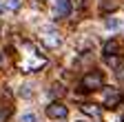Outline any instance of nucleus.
<instances>
[{"label":"nucleus","instance_id":"obj_16","mask_svg":"<svg viewBox=\"0 0 124 122\" xmlns=\"http://www.w3.org/2000/svg\"><path fill=\"white\" fill-rule=\"evenodd\" d=\"M73 2H75V5H82V2H84V0H73Z\"/></svg>","mask_w":124,"mask_h":122},{"label":"nucleus","instance_id":"obj_3","mask_svg":"<svg viewBox=\"0 0 124 122\" xmlns=\"http://www.w3.org/2000/svg\"><path fill=\"white\" fill-rule=\"evenodd\" d=\"M71 13V0H55V16L67 18Z\"/></svg>","mask_w":124,"mask_h":122},{"label":"nucleus","instance_id":"obj_5","mask_svg":"<svg viewBox=\"0 0 124 122\" xmlns=\"http://www.w3.org/2000/svg\"><path fill=\"white\" fill-rule=\"evenodd\" d=\"M80 109H82V113H89V115H93V118H100V115H102V109H100L98 104H82Z\"/></svg>","mask_w":124,"mask_h":122},{"label":"nucleus","instance_id":"obj_1","mask_svg":"<svg viewBox=\"0 0 124 122\" xmlns=\"http://www.w3.org/2000/svg\"><path fill=\"white\" fill-rule=\"evenodd\" d=\"M104 84V73L102 71H91L80 80V91H95Z\"/></svg>","mask_w":124,"mask_h":122},{"label":"nucleus","instance_id":"obj_13","mask_svg":"<svg viewBox=\"0 0 124 122\" xmlns=\"http://www.w3.org/2000/svg\"><path fill=\"white\" fill-rule=\"evenodd\" d=\"M7 7H9L11 11H16V9H20V0H9V2H7Z\"/></svg>","mask_w":124,"mask_h":122},{"label":"nucleus","instance_id":"obj_15","mask_svg":"<svg viewBox=\"0 0 124 122\" xmlns=\"http://www.w3.org/2000/svg\"><path fill=\"white\" fill-rule=\"evenodd\" d=\"M33 5H36V7H38V9H42V7H44V5H42V2H40V0H33Z\"/></svg>","mask_w":124,"mask_h":122},{"label":"nucleus","instance_id":"obj_9","mask_svg":"<svg viewBox=\"0 0 124 122\" xmlns=\"http://www.w3.org/2000/svg\"><path fill=\"white\" fill-rule=\"evenodd\" d=\"M44 42L49 44V47H58L60 44V38L55 36V33H46V38H44Z\"/></svg>","mask_w":124,"mask_h":122},{"label":"nucleus","instance_id":"obj_6","mask_svg":"<svg viewBox=\"0 0 124 122\" xmlns=\"http://www.w3.org/2000/svg\"><path fill=\"white\" fill-rule=\"evenodd\" d=\"M117 51H120V44H117L115 40H108L104 47H102V53H104V56H113V53H117Z\"/></svg>","mask_w":124,"mask_h":122},{"label":"nucleus","instance_id":"obj_18","mask_svg":"<svg viewBox=\"0 0 124 122\" xmlns=\"http://www.w3.org/2000/svg\"><path fill=\"white\" fill-rule=\"evenodd\" d=\"M122 122H124V115H122Z\"/></svg>","mask_w":124,"mask_h":122},{"label":"nucleus","instance_id":"obj_12","mask_svg":"<svg viewBox=\"0 0 124 122\" xmlns=\"http://www.w3.org/2000/svg\"><path fill=\"white\" fill-rule=\"evenodd\" d=\"M117 24H120L117 18H108V20H106V29H117Z\"/></svg>","mask_w":124,"mask_h":122},{"label":"nucleus","instance_id":"obj_10","mask_svg":"<svg viewBox=\"0 0 124 122\" xmlns=\"http://www.w3.org/2000/svg\"><path fill=\"white\" fill-rule=\"evenodd\" d=\"M11 118V109L9 106H0V122H7Z\"/></svg>","mask_w":124,"mask_h":122},{"label":"nucleus","instance_id":"obj_11","mask_svg":"<svg viewBox=\"0 0 124 122\" xmlns=\"http://www.w3.org/2000/svg\"><path fill=\"white\" fill-rule=\"evenodd\" d=\"M104 58H106V65H108V67H120V58H117L115 53H113V56H104Z\"/></svg>","mask_w":124,"mask_h":122},{"label":"nucleus","instance_id":"obj_2","mask_svg":"<svg viewBox=\"0 0 124 122\" xmlns=\"http://www.w3.org/2000/svg\"><path fill=\"white\" fill-rule=\"evenodd\" d=\"M67 113H69V106H64L62 102H51L46 106V115L51 120H62V118H67Z\"/></svg>","mask_w":124,"mask_h":122},{"label":"nucleus","instance_id":"obj_4","mask_svg":"<svg viewBox=\"0 0 124 122\" xmlns=\"http://www.w3.org/2000/svg\"><path fill=\"white\" fill-rule=\"evenodd\" d=\"M115 9H120V0H102V5H100L102 13H111Z\"/></svg>","mask_w":124,"mask_h":122},{"label":"nucleus","instance_id":"obj_7","mask_svg":"<svg viewBox=\"0 0 124 122\" xmlns=\"http://www.w3.org/2000/svg\"><path fill=\"white\" fill-rule=\"evenodd\" d=\"M120 100H122V98H120V93H115L113 89H108V98H106V106H108V109H113V106H115Z\"/></svg>","mask_w":124,"mask_h":122},{"label":"nucleus","instance_id":"obj_8","mask_svg":"<svg viewBox=\"0 0 124 122\" xmlns=\"http://www.w3.org/2000/svg\"><path fill=\"white\" fill-rule=\"evenodd\" d=\"M62 93H64V89H62V84H53V87L49 89V96H51V98H60Z\"/></svg>","mask_w":124,"mask_h":122},{"label":"nucleus","instance_id":"obj_17","mask_svg":"<svg viewBox=\"0 0 124 122\" xmlns=\"http://www.w3.org/2000/svg\"><path fill=\"white\" fill-rule=\"evenodd\" d=\"M0 65H2V56H0Z\"/></svg>","mask_w":124,"mask_h":122},{"label":"nucleus","instance_id":"obj_14","mask_svg":"<svg viewBox=\"0 0 124 122\" xmlns=\"http://www.w3.org/2000/svg\"><path fill=\"white\" fill-rule=\"evenodd\" d=\"M20 122H36V115H33V113H24V115L20 118Z\"/></svg>","mask_w":124,"mask_h":122}]
</instances>
